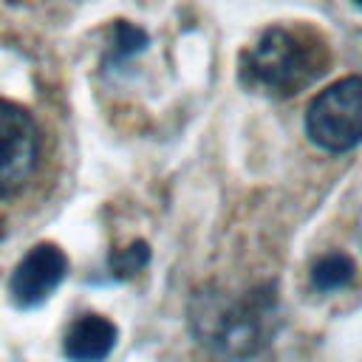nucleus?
I'll return each mask as SVG.
<instances>
[{
	"label": "nucleus",
	"instance_id": "5",
	"mask_svg": "<svg viewBox=\"0 0 362 362\" xmlns=\"http://www.w3.org/2000/svg\"><path fill=\"white\" fill-rule=\"evenodd\" d=\"M68 274V257L54 243H37L23 255V260L14 266L8 291L11 300L20 308H34L51 297V291L65 280Z\"/></svg>",
	"mask_w": 362,
	"mask_h": 362
},
{
	"label": "nucleus",
	"instance_id": "3",
	"mask_svg": "<svg viewBox=\"0 0 362 362\" xmlns=\"http://www.w3.org/2000/svg\"><path fill=\"white\" fill-rule=\"evenodd\" d=\"M305 133L328 153L356 147L362 141V76H345L320 90L305 110Z\"/></svg>",
	"mask_w": 362,
	"mask_h": 362
},
{
	"label": "nucleus",
	"instance_id": "1",
	"mask_svg": "<svg viewBox=\"0 0 362 362\" xmlns=\"http://www.w3.org/2000/svg\"><path fill=\"white\" fill-rule=\"evenodd\" d=\"M189 328L195 339L215 356L243 362L260 356L277 328L280 303L274 286H252L249 291H198L189 303Z\"/></svg>",
	"mask_w": 362,
	"mask_h": 362
},
{
	"label": "nucleus",
	"instance_id": "4",
	"mask_svg": "<svg viewBox=\"0 0 362 362\" xmlns=\"http://www.w3.org/2000/svg\"><path fill=\"white\" fill-rule=\"evenodd\" d=\"M40 136L34 119L14 102L0 99V198L20 192L37 170Z\"/></svg>",
	"mask_w": 362,
	"mask_h": 362
},
{
	"label": "nucleus",
	"instance_id": "2",
	"mask_svg": "<svg viewBox=\"0 0 362 362\" xmlns=\"http://www.w3.org/2000/svg\"><path fill=\"white\" fill-rule=\"evenodd\" d=\"M328 45L308 28L272 25L240 57V79L257 93L283 99L308 88L328 68Z\"/></svg>",
	"mask_w": 362,
	"mask_h": 362
},
{
	"label": "nucleus",
	"instance_id": "7",
	"mask_svg": "<svg viewBox=\"0 0 362 362\" xmlns=\"http://www.w3.org/2000/svg\"><path fill=\"white\" fill-rule=\"evenodd\" d=\"M354 280V260L342 252H328L314 260L311 266V283L320 291H337Z\"/></svg>",
	"mask_w": 362,
	"mask_h": 362
},
{
	"label": "nucleus",
	"instance_id": "10",
	"mask_svg": "<svg viewBox=\"0 0 362 362\" xmlns=\"http://www.w3.org/2000/svg\"><path fill=\"white\" fill-rule=\"evenodd\" d=\"M354 3H356V6H362V0H354Z\"/></svg>",
	"mask_w": 362,
	"mask_h": 362
},
{
	"label": "nucleus",
	"instance_id": "9",
	"mask_svg": "<svg viewBox=\"0 0 362 362\" xmlns=\"http://www.w3.org/2000/svg\"><path fill=\"white\" fill-rule=\"evenodd\" d=\"M147 260H150V246L136 240L133 246H127L110 257V269L116 277H130V274H139L147 266Z\"/></svg>",
	"mask_w": 362,
	"mask_h": 362
},
{
	"label": "nucleus",
	"instance_id": "6",
	"mask_svg": "<svg viewBox=\"0 0 362 362\" xmlns=\"http://www.w3.org/2000/svg\"><path fill=\"white\" fill-rule=\"evenodd\" d=\"M116 339H119V331L107 317L82 314L68 325L62 351L71 362H102L113 351Z\"/></svg>",
	"mask_w": 362,
	"mask_h": 362
},
{
	"label": "nucleus",
	"instance_id": "8",
	"mask_svg": "<svg viewBox=\"0 0 362 362\" xmlns=\"http://www.w3.org/2000/svg\"><path fill=\"white\" fill-rule=\"evenodd\" d=\"M144 48H147V34L139 25L124 23V20H119L113 25V57L116 59H127Z\"/></svg>",
	"mask_w": 362,
	"mask_h": 362
}]
</instances>
